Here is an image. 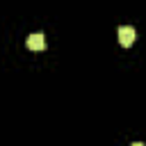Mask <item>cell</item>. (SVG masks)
<instances>
[{
  "instance_id": "6da1fadb",
  "label": "cell",
  "mask_w": 146,
  "mask_h": 146,
  "mask_svg": "<svg viewBox=\"0 0 146 146\" xmlns=\"http://www.w3.org/2000/svg\"><path fill=\"white\" fill-rule=\"evenodd\" d=\"M119 43L121 46H132L135 43V27H130V25H121L119 27Z\"/></svg>"
},
{
  "instance_id": "7a4b0ae2",
  "label": "cell",
  "mask_w": 146,
  "mask_h": 146,
  "mask_svg": "<svg viewBox=\"0 0 146 146\" xmlns=\"http://www.w3.org/2000/svg\"><path fill=\"white\" fill-rule=\"evenodd\" d=\"M27 48H30V50H43V48H46V39H43V34H41V32L30 34V36H27Z\"/></svg>"
}]
</instances>
